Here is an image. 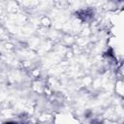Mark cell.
<instances>
[{
  "label": "cell",
  "instance_id": "6da1fadb",
  "mask_svg": "<svg viewBox=\"0 0 124 124\" xmlns=\"http://www.w3.org/2000/svg\"><path fill=\"white\" fill-rule=\"evenodd\" d=\"M5 124H17V123H15V122H9V123H5Z\"/></svg>",
  "mask_w": 124,
  "mask_h": 124
}]
</instances>
